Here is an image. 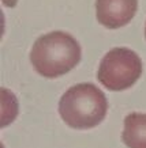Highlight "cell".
<instances>
[{
  "label": "cell",
  "mask_w": 146,
  "mask_h": 148,
  "mask_svg": "<svg viewBox=\"0 0 146 148\" xmlns=\"http://www.w3.org/2000/svg\"><path fill=\"white\" fill-rule=\"evenodd\" d=\"M108 102L102 91L91 83L70 87L59 102V114L74 129H91L107 116Z\"/></svg>",
  "instance_id": "2"
},
{
  "label": "cell",
  "mask_w": 146,
  "mask_h": 148,
  "mask_svg": "<svg viewBox=\"0 0 146 148\" xmlns=\"http://www.w3.org/2000/svg\"><path fill=\"white\" fill-rule=\"evenodd\" d=\"M81 56V45L71 34L52 32L37 38L30 52V61L41 76L53 79L77 67Z\"/></svg>",
  "instance_id": "1"
},
{
  "label": "cell",
  "mask_w": 146,
  "mask_h": 148,
  "mask_svg": "<svg viewBox=\"0 0 146 148\" xmlns=\"http://www.w3.org/2000/svg\"><path fill=\"white\" fill-rule=\"evenodd\" d=\"M145 37H146V29H145Z\"/></svg>",
  "instance_id": "7"
},
{
  "label": "cell",
  "mask_w": 146,
  "mask_h": 148,
  "mask_svg": "<svg viewBox=\"0 0 146 148\" xmlns=\"http://www.w3.org/2000/svg\"><path fill=\"white\" fill-rule=\"evenodd\" d=\"M143 65L135 52L127 48H113L105 54L97 71V79L111 91H123L141 77Z\"/></svg>",
  "instance_id": "3"
},
{
  "label": "cell",
  "mask_w": 146,
  "mask_h": 148,
  "mask_svg": "<svg viewBox=\"0 0 146 148\" xmlns=\"http://www.w3.org/2000/svg\"><path fill=\"white\" fill-rule=\"evenodd\" d=\"M122 139L128 148H146V114L131 113L124 118Z\"/></svg>",
  "instance_id": "5"
},
{
  "label": "cell",
  "mask_w": 146,
  "mask_h": 148,
  "mask_svg": "<svg viewBox=\"0 0 146 148\" xmlns=\"http://www.w3.org/2000/svg\"><path fill=\"white\" fill-rule=\"evenodd\" d=\"M138 10V0H96V16L102 26L119 29L131 22Z\"/></svg>",
  "instance_id": "4"
},
{
  "label": "cell",
  "mask_w": 146,
  "mask_h": 148,
  "mask_svg": "<svg viewBox=\"0 0 146 148\" xmlns=\"http://www.w3.org/2000/svg\"><path fill=\"white\" fill-rule=\"evenodd\" d=\"M3 1V4L7 5V7H15L17 3H18V0H1Z\"/></svg>",
  "instance_id": "6"
}]
</instances>
